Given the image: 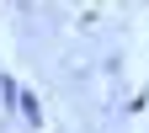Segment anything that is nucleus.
Here are the masks:
<instances>
[{
	"label": "nucleus",
	"mask_w": 149,
	"mask_h": 133,
	"mask_svg": "<svg viewBox=\"0 0 149 133\" xmlns=\"http://www.w3.org/2000/svg\"><path fill=\"white\" fill-rule=\"evenodd\" d=\"M16 112H22L27 128H43V107H37V96H27V91H22V96H16Z\"/></svg>",
	"instance_id": "1"
},
{
	"label": "nucleus",
	"mask_w": 149,
	"mask_h": 133,
	"mask_svg": "<svg viewBox=\"0 0 149 133\" xmlns=\"http://www.w3.org/2000/svg\"><path fill=\"white\" fill-rule=\"evenodd\" d=\"M16 96H22V85H16L11 75H0V107H6V117L16 112Z\"/></svg>",
	"instance_id": "2"
}]
</instances>
